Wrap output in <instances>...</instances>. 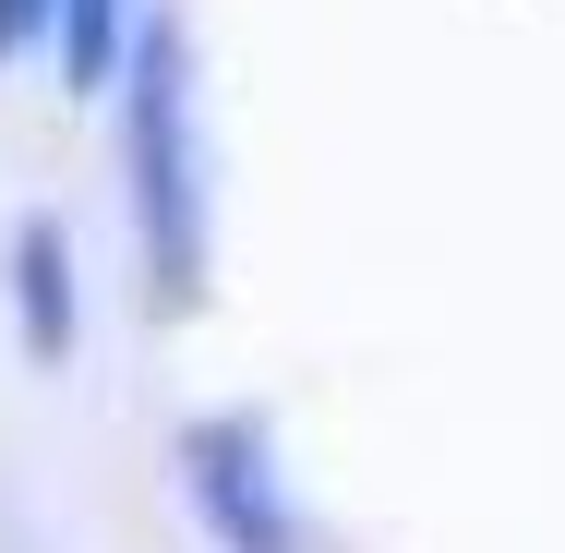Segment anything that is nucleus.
Instances as JSON below:
<instances>
[{"label":"nucleus","instance_id":"nucleus-1","mask_svg":"<svg viewBox=\"0 0 565 553\" xmlns=\"http://www.w3.org/2000/svg\"><path fill=\"white\" fill-rule=\"evenodd\" d=\"M120 205H132V265L157 313H205L217 289V157H205V85L181 12H145L120 61Z\"/></svg>","mask_w":565,"mask_h":553},{"label":"nucleus","instance_id":"nucleus-2","mask_svg":"<svg viewBox=\"0 0 565 553\" xmlns=\"http://www.w3.org/2000/svg\"><path fill=\"white\" fill-rule=\"evenodd\" d=\"M181 506L217 553H301L289 469H277V434L253 410H193L181 422Z\"/></svg>","mask_w":565,"mask_h":553},{"label":"nucleus","instance_id":"nucleus-3","mask_svg":"<svg viewBox=\"0 0 565 553\" xmlns=\"http://www.w3.org/2000/svg\"><path fill=\"white\" fill-rule=\"evenodd\" d=\"M12 337L36 373H61L85 349V301H73V228L61 217H24L12 228Z\"/></svg>","mask_w":565,"mask_h":553},{"label":"nucleus","instance_id":"nucleus-5","mask_svg":"<svg viewBox=\"0 0 565 553\" xmlns=\"http://www.w3.org/2000/svg\"><path fill=\"white\" fill-rule=\"evenodd\" d=\"M36 24H49V0H0V61H24V49H36Z\"/></svg>","mask_w":565,"mask_h":553},{"label":"nucleus","instance_id":"nucleus-4","mask_svg":"<svg viewBox=\"0 0 565 553\" xmlns=\"http://www.w3.org/2000/svg\"><path fill=\"white\" fill-rule=\"evenodd\" d=\"M49 61H61V85L73 97H109L120 61H132V36H145V0H49Z\"/></svg>","mask_w":565,"mask_h":553}]
</instances>
